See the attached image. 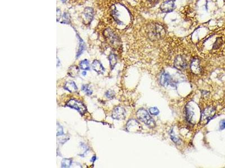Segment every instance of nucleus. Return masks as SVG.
Instances as JSON below:
<instances>
[{"instance_id":"1","label":"nucleus","mask_w":225,"mask_h":168,"mask_svg":"<svg viewBox=\"0 0 225 168\" xmlns=\"http://www.w3.org/2000/svg\"><path fill=\"white\" fill-rule=\"evenodd\" d=\"M166 31L162 25L158 24H153L150 25L148 29V35L152 40L159 39L165 35Z\"/></svg>"},{"instance_id":"2","label":"nucleus","mask_w":225,"mask_h":168,"mask_svg":"<svg viewBox=\"0 0 225 168\" xmlns=\"http://www.w3.org/2000/svg\"><path fill=\"white\" fill-rule=\"evenodd\" d=\"M136 116L140 121L145 123L149 128H154L155 126V122L154 119L150 116L146 110L143 108L140 109L137 112Z\"/></svg>"},{"instance_id":"3","label":"nucleus","mask_w":225,"mask_h":168,"mask_svg":"<svg viewBox=\"0 0 225 168\" xmlns=\"http://www.w3.org/2000/svg\"><path fill=\"white\" fill-rule=\"evenodd\" d=\"M67 106L78 111L79 113L83 115L87 112L86 106L82 102L75 99H71L67 103Z\"/></svg>"},{"instance_id":"4","label":"nucleus","mask_w":225,"mask_h":168,"mask_svg":"<svg viewBox=\"0 0 225 168\" xmlns=\"http://www.w3.org/2000/svg\"><path fill=\"white\" fill-rule=\"evenodd\" d=\"M104 31L105 36L109 42L111 43V45L113 46V47L118 46L119 40L117 36L114 33L111 29H107Z\"/></svg>"},{"instance_id":"5","label":"nucleus","mask_w":225,"mask_h":168,"mask_svg":"<svg viewBox=\"0 0 225 168\" xmlns=\"http://www.w3.org/2000/svg\"><path fill=\"white\" fill-rule=\"evenodd\" d=\"M111 116L114 119H124L126 117V110L121 106H117L113 110Z\"/></svg>"},{"instance_id":"6","label":"nucleus","mask_w":225,"mask_h":168,"mask_svg":"<svg viewBox=\"0 0 225 168\" xmlns=\"http://www.w3.org/2000/svg\"><path fill=\"white\" fill-rule=\"evenodd\" d=\"M83 23L86 24L90 23L94 16V11L90 8H86L83 12Z\"/></svg>"},{"instance_id":"7","label":"nucleus","mask_w":225,"mask_h":168,"mask_svg":"<svg viewBox=\"0 0 225 168\" xmlns=\"http://www.w3.org/2000/svg\"><path fill=\"white\" fill-rule=\"evenodd\" d=\"M174 66L180 70H183L185 69L187 67V63L185 59L181 55H177L174 59Z\"/></svg>"},{"instance_id":"8","label":"nucleus","mask_w":225,"mask_h":168,"mask_svg":"<svg viewBox=\"0 0 225 168\" xmlns=\"http://www.w3.org/2000/svg\"><path fill=\"white\" fill-rule=\"evenodd\" d=\"M175 0H167L162 3L160 5V10L163 12H170L172 11L174 8Z\"/></svg>"},{"instance_id":"9","label":"nucleus","mask_w":225,"mask_h":168,"mask_svg":"<svg viewBox=\"0 0 225 168\" xmlns=\"http://www.w3.org/2000/svg\"><path fill=\"white\" fill-rule=\"evenodd\" d=\"M215 114V110L213 108H206L203 110L201 115V119L204 121L209 122L213 117V116Z\"/></svg>"},{"instance_id":"10","label":"nucleus","mask_w":225,"mask_h":168,"mask_svg":"<svg viewBox=\"0 0 225 168\" xmlns=\"http://www.w3.org/2000/svg\"><path fill=\"white\" fill-rule=\"evenodd\" d=\"M172 81V78L169 74L164 72L162 74L160 78V83L162 86H168Z\"/></svg>"},{"instance_id":"11","label":"nucleus","mask_w":225,"mask_h":168,"mask_svg":"<svg viewBox=\"0 0 225 168\" xmlns=\"http://www.w3.org/2000/svg\"><path fill=\"white\" fill-rule=\"evenodd\" d=\"M92 67L94 70L98 74H103L105 71V69L101 65V63L98 60H95L92 64Z\"/></svg>"},{"instance_id":"12","label":"nucleus","mask_w":225,"mask_h":168,"mask_svg":"<svg viewBox=\"0 0 225 168\" xmlns=\"http://www.w3.org/2000/svg\"><path fill=\"white\" fill-rule=\"evenodd\" d=\"M64 89L69 91L71 93H75L78 89L75 83L73 81H69V82H67L64 86Z\"/></svg>"},{"instance_id":"13","label":"nucleus","mask_w":225,"mask_h":168,"mask_svg":"<svg viewBox=\"0 0 225 168\" xmlns=\"http://www.w3.org/2000/svg\"><path fill=\"white\" fill-rule=\"evenodd\" d=\"M79 73V70L78 67L76 66H71L68 70V74L72 78H75L77 76Z\"/></svg>"},{"instance_id":"14","label":"nucleus","mask_w":225,"mask_h":168,"mask_svg":"<svg viewBox=\"0 0 225 168\" xmlns=\"http://www.w3.org/2000/svg\"><path fill=\"white\" fill-rule=\"evenodd\" d=\"M191 69L194 73H199L200 71L199 61L197 59H194L191 63Z\"/></svg>"},{"instance_id":"15","label":"nucleus","mask_w":225,"mask_h":168,"mask_svg":"<svg viewBox=\"0 0 225 168\" xmlns=\"http://www.w3.org/2000/svg\"><path fill=\"white\" fill-rule=\"evenodd\" d=\"M109 62H110L111 69L113 70L115 66V65L117 64V59L116 55L114 54L111 53L109 55Z\"/></svg>"},{"instance_id":"16","label":"nucleus","mask_w":225,"mask_h":168,"mask_svg":"<svg viewBox=\"0 0 225 168\" xmlns=\"http://www.w3.org/2000/svg\"><path fill=\"white\" fill-rule=\"evenodd\" d=\"M193 110L191 109V108H189L187 107L186 109V119H187V121L190 122H191L192 119H193Z\"/></svg>"},{"instance_id":"17","label":"nucleus","mask_w":225,"mask_h":168,"mask_svg":"<svg viewBox=\"0 0 225 168\" xmlns=\"http://www.w3.org/2000/svg\"><path fill=\"white\" fill-rule=\"evenodd\" d=\"M78 39H79V47L78 51L77 54V58L79 57L80 55H82V53H83V51L84 50V48H85V44L83 42V40L81 39L79 36H78Z\"/></svg>"},{"instance_id":"18","label":"nucleus","mask_w":225,"mask_h":168,"mask_svg":"<svg viewBox=\"0 0 225 168\" xmlns=\"http://www.w3.org/2000/svg\"><path fill=\"white\" fill-rule=\"evenodd\" d=\"M81 68L84 70H90V63L87 59H84L80 62Z\"/></svg>"},{"instance_id":"19","label":"nucleus","mask_w":225,"mask_h":168,"mask_svg":"<svg viewBox=\"0 0 225 168\" xmlns=\"http://www.w3.org/2000/svg\"><path fill=\"white\" fill-rule=\"evenodd\" d=\"M72 164V160L71 159H64L61 163L62 168H69Z\"/></svg>"},{"instance_id":"20","label":"nucleus","mask_w":225,"mask_h":168,"mask_svg":"<svg viewBox=\"0 0 225 168\" xmlns=\"http://www.w3.org/2000/svg\"><path fill=\"white\" fill-rule=\"evenodd\" d=\"M82 90L84 91L86 94L88 95H90L92 93V91L91 90L88 85H83V86H82Z\"/></svg>"},{"instance_id":"21","label":"nucleus","mask_w":225,"mask_h":168,"mask_svg":"<svg viewBox=\"0 0 225 168\" xmlns=\"http://www.w3.org/2000/svg\"><path fill=\"white\" fill-rule=\"evenodd\" d=\"M170 137H171L172 140L174 141V143H176V144H180V139L175 135L173 131H172V132L170 133Z\"/></svg>"},{"instance_id":"22","label":"nucleus","mask_w":225,"mask_h":168,"mask_svg":"<svg viewBox=\"0 0 225 168\" xmlns=\"http://www.w3.org/2000/svg\"><path fill=\"white\" fill-rule=\"evenodd\" d=\"M149 113L153 116H157L159 113V110L156 107H152L149 109Z\"/></svg>"},{"instance_id":"23","label":"nucleus","mask_w":225,"mask_h":168,"mask_svg":"<svg viewBox=\"0 0 225 168\" xmlns=\"http://www.w3.org/2000/svg\"><path fill=\"white\" fill-rule=\"evenodd\" d=\"M105 95H106L107 98L112 99H113L114 97V92L113 91H112V90H109V91H108L107 93H105Z\"/></svg>"},{"instance_id":"24","label":"nucleus","mask_w":225,"mask_h":168,"mask_svg":"<svg viewBox=\"0 0 225 168\" xmlns=\"http://www.w3.org/2000/svg\"><path fill=\"white\" fill-rule=\"evenodd\" d=\"M64 134L63 128V127L58 124L57 125V136H61Z\"/></svg>"},{"instance_id":"25","label":"nucleus","mask_w":225,"mask_h":168,"mask_svg":"<svg viewBox=\"0 0 225 168\" xmlns=\"http://www.w3.org/2000/svg\"><path fill=\"white\" fill-rule=\"evenodd\" d=\"M220 128L221 130L225 129V119H223L220 122Z\"/></svg>"},{"instance_id":"26","label":"nucleus","mask_w":225,"mask_h":168,"mask_svg":"<svg viewBox=\"0 0 225 168\" xmlns=\"http://www.w3.org/2000/svg\"><path fill=\"white\" fill-rule=\"evenodd\" d=\"M86 0H71L72 3L73 4H82L85 2Z\"/></svg>"},{"instance_id":"27","label":"nucleus","mask_w":225,"mask_h":168,"mask_svg":"<svg viewBox=\"0 0 225 168\" xmlns=\"http://www.w3.org/2000/svg\"><path fill=\"white\" fill-rule=\"evenodd\" d=\"M95 160H96V157H92V159H91V161L94 163V162L95 161Z\"/></svg>"},{"instance_id":"28","label":"nucleus","mask_w":225,"mask_h":168,"mask_svg":"<svg viewBox=\"0 0 225 168\" xmlns=\"http://www.w3.org/2000/svg\"><path fill=\"white\" fill-rule=\"evenodd\" d=\"M82 74H83V76H86V71H83V72H82Z\"/></svg>"},{"instance_id":"29","label":"nucleus","mask_w":225,"mask_h":168,"mask_svg":"<svg viewBox=\"0 0 225 168\" xmlns=\"http://www.w3.org/2000/svg\"><path fill=\"white\" fill-rule=\"evenodd\" d=\"M62 1H63V2H66V1H67V0H62Z\"/></svg>"}]
</instances>
